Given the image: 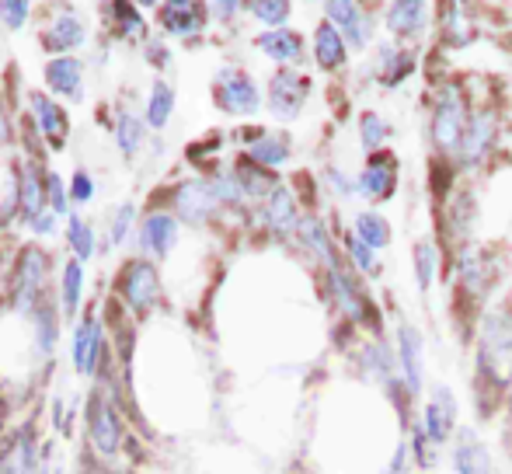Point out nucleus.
I'll use <instances>...</instances> for the list:
<instances>
[{
	"mask_svg": "<svg viewBox=\"0 0 512 474\" xmlns=\"http://www.w3.org/2000/svg\"><path fill=\"white\" fill-rule=\"evenodd\" d=\"M84 426H88V443L91 454L105 464H115V457L126 450V426H122V415L115 398H108L105 387H95L84 408Z\"/></svg>",
	"mask_w": 512,
	"mask_h": 474,
	"instance_id": "obj_1",
	"label": "nucleus"
},
{
	"mask_svg": "<svg viewBox=\"0 0 512 474\" xmlns=\"http://www.w3.org/2000/svg\"><path fill=\"white\" fill-rule=\"evenodd\" d=\"M49 276V258L42 248H25L18 255L14 265V279H11V311L18 314H32L42 304V286Z\"/></svg>",
	"mask_w": 512,
	"mask_h": 474,
	"instance_id": "obj_2",
	"label": "nucleus"
},
{
	"mask_svg": "<svg viewBox=\"0 0 512 474\" xmlns=\"http://www.w3.org/2000/svg\"><path fill=\"white\" fill-rule=\"evenodd\" d=\"M481 370L499 387L512 384V318L492 314L481 332Z\"/></svg>",
	"mask_w": 512,
	"mask_h": 474,
	"instance_id": "obj_3",
	"label": "nucleus"
},
{
	"mask_svg": "<svg viewBox=\"0 0 512 474\" xmlns=\"http://www.w3.org/2000/svg\"><path fill=\"white\" fill-rule=\"evenodd\" d=\"M119 297H122V304L133 314H140V318L154 311L157 300H161V279H157L154 265L143 262V258L126 262V269H122V276H119Z\"/></svg>",
	"mask_w": 512,
	"mask_h": 474,
	"instance_id": "obj_4",
	"label": "nucleus"
},
{
	"mask_svg": "<svg viewBox=\"0 0 512 474\" xmlns=\"http://www.w3.org/2000/svg\"><path fill=\"white\" fill-rule=\"evenodd\" d=\"M42 471V447L35 426H18L0 443V474H39Z\"/></svg>",
	"mask_w": 512,
	"mask_h": 474,
	"instance_id": "obj_5",
	"label": "nucleus"
},
{
	"mask_svg": "<svg viewBox=\"0 0 512 474\" xmlns=\"http://www.w3.org/2000/svg\"><path fill=\"white\" fill-rule=\"evenodd\" d=\"M105 359V325L98 314H84L74 328V373L77 377H98Z\"/></svg>",
	"mask_w": 512,
	"mask_h": 474,
	"instance_id": "obj_6",
	"label": "nucleus"
},
{
	"mask_svg": "<svg viewBox=\"0 0 512 474\" xmlns=\"http://www.w3.org/2000/svg\"><path fill=\"white\" fill-rule=\"evenodd\" d=\"M425 433V440L432 443V447H443L446 440H450V433L457 429V398H453V391L446 384H436V391H432V398L425 401V412H422V426H418Z\"/></svg>",
	"mask_w": 512,
	"mask_h": 474,
	"instance_id": "obj_7",
	"label": "nucleus"
},
{
	"mask_svg": "<svg viewBox=\"0 0 512 474\" xmlns=\"http://www.w3.org/2000/svg\"><path fill=\"white\" fill-rule=\"evenodd\" d=\"M178 244V217L171 213H150L140 224V248L154 258H168Z\"/></svg>",
	"mask_w": 512,
	"mask_h": 474,
	"instance_id": "obj_8",
	"label": "nucleus"
},
{
	"mask_svg": "<svg viewBox=\"0 0 512 474\" xmlns=\"http://www.w3.org/2000/svg\"><path fill=\"white\" fill-rule=\"evenodd\" d=\"M220 95H216V102H220V109L234 112V116H251V112L258 109V91L255 84L248 81L244 74H237V70H227V74H220Z\"/></svg>",
	"mask_w": 512,
	"mask_h": 474,
	"instance_id": "obj_9",
	"label": "nucleus"
},
{
	"mask_svg": "<svg viewBox=\"0 0 512 474\" xmlns=\"http://www.w3.org/2000/svg\"><path fill=\"white\" fill-rule=\"evenodd\" d=\"M216 206H220V203H216L209 182H185V185H178L175 210H178V217L189 220V224H206V220L216 213Z\"/></svg>",
	"mask_w": 512,
	"mask_h": 474,
	"instance_id": "obj_10",
	"label": "nucleus"
},
{
	"mask_svg": "<svg viewBox=\"0 0 512 474\" xmlns=\"http://www.w3.org/2000/svg\"><path fill=\"white\" fill-rule=\"evenodd\" d=\"M398 370L401 377H405V387L408 394H418L422 391V335H418V328L411 325H401L398 332Z\"/></svg>",
	"mask_w": 512,
	"mask_h": 474,
	"instance_id": "obj_11",
	"label": "nucleus"
},
{
	"mask_svg": "<svg viewBox=\"0 0 512 474\" xmlns=\"http://www.w3.org/2000/svg\"><path fill=\"white\" fill-rule=\"evenodd\" d=\"M18 206H21V220L32 224L39 213H46V185H42L35 164H25L18 178Z\"/></svg>",
	"mask_w": 512,
	"mask_h": 474,
	"instance_id": "obj_12",
	"label": "nucleus"
},
{
	"mask_svg": "<svg viewBox=\"0 0 512 474\" xmlns=\"http://www.w3.org/2000/svg\"><path fill=\"white\" fill-rule=\"evenodd\" d=\"M161 21L171 35H196L203 28V4L199 0H168Z\"/></svg>",
	"mask_w": 512,
	"mask_h": 474,
	"instance_id": "obj_13",
	"label": "nucleus"
},
{
	"mask_svg": "<svg viewBox=\"0 0 512 474\" xmlns=\"http://www.w3.org/2000/svg\"><path fill=\"white\" fill-rule=\"evenodd\" d=\"M453 464H457V474H492V454L474 433L460 436L457 450H453Z\"/></svg>",
	"mask_w": 512,
	"mask_h": 474,
	"instance_id": "obj_14",
	"label": "nucleus"
},
{
	"mask_svg": "<svg viewBox=\"0 0 512 474\" xmlns=\"http://www.w3.org/2000/svg\"><path fill=\"white\" fill-rule=\"evenodd\" d=\"M32 109H35V119H39V129L46 133L49 147L60 150L63 140H67V116H63V109L46 95H32Z\"/></svg>",
	"mask_w": 512,
	"mask_h": 474,
	"instance_id": "obj_15",
	"label": "nucleus"
},
{
	"mask_svg": "<svg viewBox=\"0 0 512 474\" xmlns=\"http://www.w3.org/2000/svg\"><path fill=\"white\" fill-rule=\"evenodd\" d=\"M46 81L53 91L67 98H81V63L77 60H67V56H56V60L46 63Z\"/></svg>",
	"mask_w": 512,
	"mask_h": 474,
	"instance_id": "obj_16",
	"label": "nucleus"
},
{
	"mask_svg": "<svg viewBox=\"0 0 512 474\" xmlns=\"http://www.w3.org/2000/svg\"><path fill=\"white\" fill-rule=\"evenodd\" d=\"M81 297H84V265L77 258H70L63 265V276H60V311L63 318H77L81 311Z\"/></svg>",
	"mask_w": 512,
	"mask_h": 474,
	"instance_id": "obj_17",
	"label": "nucleus"
},
{
	"mask_svg": "<svg viewBox=\"0 0 512 474\" xmlns=\"http://www.w3.org/2000/svg\"><path fill=\"white\" fill-rule=\"evenodd\" d=\"M265 224H269L276 234H290L293 227L300 224L297 203H293V196L286 189H272L269 203H265Z\"/></svg>",
	"mask_w": 512,
	"mask_h": 474,
	"instance_id": "obj_18",
	"label": "nucleus"
},
{
	"mask_svg": "<svg viewBox=\"0 0 512 474\" xmlns=\"http://www.w3.org/2000/svg\"><path fill=\"white\" fill-rule=\"evenodd\" d=\"M32 332H35V349H39L42 356H53L56 349V339H60V318H56L53 304H39L32 314Z\"/></svg>",
	"mask_w": 512,
	"mask_h": 474,
	"instance_id": "obj_19",
	"label": "nucleus"
},
{
	"mask_svg": "<svg viewBox=\"0 0 512 474\" xmlns=\"http://www.w3.org/2000/svg\"><path fill=\"white\" fill-rule=\"evenodd\" d=\"M300 91H304V81H300L297 74H290V70H283V74L276 77V84H272V109L279 112V116H293V112L300 109Z\"/></svg>",
	"mask_w": 512,
	"mask_h": 474,
	"instance_id": "obj_20",
	"label": "nucleus"
},
{
	"mask_svg": "<svg viewBox=\"0 0 512 474\" xmlns=\"http://www.w3.org/2000/svg\"><path fill=\"white\" fill-rule=\"evenodd\" d=\"M363 370L370 373L373 380H380L384 387H394L398 384V373H394V359L387 353V346H380V342H370V346L363 349Z\"/></svg>",
	"mask_w": 512,
	"mask_h": 474,
	"instance_id": "obj_21",
	"label": "nucleus"
},
{
	"mask_svg": "<svg viewBox=\"0 0 512 474\" xmlns=\"http://www.w3.org/2000/svg\"><path fill=\"white\" fill-rule=\"evenodd\" d=\"M81 42H84V25L74 18V14H63V18H56V25L49 28V35H46V46L60 49V53L77 49Z\"/></svg>",
	"mask_w": 512,
	"mask_h": 474,
	"instance_id": "obj_22",
	"label": "nucleus"
},
{
	"mask_svg": "<svg viewBox=\"0 0 512 474\" xmlns=\"http://www.w3.org/2000/svg\"><path fill=\"white\" fill-rule=\"evenodd\" d=\"M70 224H67V244L70 251H74L77 262H91L95 258V231H91V224H84L81 217H74L70 213Z\"/></svg>",
	"mask_w": 512,
	"mask_h": 474,
	"instance_id": "obj_23",
	"label": "nucleus"
},
{
	"mask_svg": "<svg viewBox=\"0 0 512 474\" xmlns=\"http://www.w3.org/2000/svg\"><path fill=\"white\" fill-rule=\"evenodd\" d=\"M391 189H394V164L391 161H384V164L373 161L363 175V192L373 199H387L391 196Z\"/></svg>",
	"mask_w": 512,
	"mask_h": 474,
	"instance_id": "obj_24",
	"label": "nucleus"
},
{
	"mask_svg": "<svg viewBox=\"0 0 512 474\" xmlns=\"http://www.w3.org/2000/svg\"><path fill=\"white\" fill-rule=\"evenodd\" d=\"M436 136L439 143H446L450 147L457 136H464V109H457L453 102H443L436 112Z\"/></svg>",
	"mask_w": 512,
	"mask_h": 474,
	"instance_id": "obj_25",
	"label": "nucleus"
},
{
	"mask_svg": "<svg viewBox=\"0 0 512 474\" xmlns=\"http://www.w3.org/2000/svg\"><path fill=\"white\" fill-rule=\"evenodd\" d=\"M115 143H119L122 154L133 157L143 143V122L129 116V112H119V119H115Z\"/></svg>",
	"mask_w": 512,
	"mask_h": 474,
	"instance_id": "obj_26",
	"label": "nucleus"
},
{
	"mask_svg": "<svg viewBox=\"0 0 512 474\" xmlns=\"http://www.w3.org/2000/svg\"><path fill=\"white\" fill-rule=\"evenodd\" d=\"M171 109H175V91H171L164 81H157L154 95H150V105H147V122L154 129H161L164 122L171 119Z\"/></svg>",
	"mask_w": 512,
	"mask_h": 474,
	"instance_id": "obj_27",
	"label": "nucleus"
},
{
	"mask_svg": "<svg viewBox=\"0 0 512 474\" xmlns=\"http://www.w3.org/2000/svg\"><path fill=\"white\" fill-rule=\"evenodd\" d=\"M258 46L265 49V53L272 56V60H297L300 56V39L297 35H290V32H272V35H262L258 39Z\"/></svg>",
	"mask_w": 512,
	"mask_h": 474,
	"instance_id": "obj_28",
	"label": "nucleus"
},
{
	"mask_svg": "<svg viewBox=\"0 0 512 474\" xmlns=\"http://www.w3.org/2000/svg\"><path fill=\"white\" fill-rule=\"evenodd\" d=\"M356 237L366 248H384V244L391 241V231H387V224L377 213H363V217L356 220Z\"/></svg>",
	"mask_w": 512,
	"mask_h": 474,
	"instance_id": "obj_29",
	"label": "nucleus"
},
{
	"mask_svg": "<svg viewBox=\"0 0 512 474\" xmlns=\"http://www.w3.org/2000/svg\"><path fill=\"white\" fill-rule=\"evenodd\" d=\"M42 185H46V210L53 213V217H70V196H67V185L60 182V175L46 171Z\"/></svg>",
	"mask_w": 512,
	"mask_h": 474,
	"instance_id": "obj_30",
	"label": "nucleus"
},
{
	"mask_svg": "<svg viewBox=\"0 0 512 474\" xmlns=\"http://www.w3.org/2000/svg\"><path fill=\"white\" fill-rule=\"evenodd\" d=\"M317 60H321L324 67H338V63H342V42H338V35L331 32V28L317 32Z\"/></svg>",
	"mask_w": 512,
	"mask_h": 474,
	"instance_id": "obj_31",
	"label": "nucleus"
},
{
	"mask_svg": "<svg viewBox=\"0 0 512 474\" xmlns=\"http://www.w3.org/2000/svg\"><path fill=\"white\" fill-rule=\"evenodd\" d=\"M415 265H418V283H422V290H429L432 276H436V248L432 244H418Z\"/></svg>",
	"mask_w": 512,
	"mask_h": 474,
	"instance_id": "obj_32",
	"label": "nucleus"
},
{
	"mask_svg": "<svg viewBox=\"0 0 512 474\" xmlns=\"http://www.w3.org/2000/svg\"><path fill=\"white\" fill-rule=\"evenodd\" d=\"M251 157L258 164H283L286 161V143L283 140H258L251 147Z\"/></svg>",
	"mask_w": 512,
	"mask_h": 474,
	"instance_id": "obj_33",
	"label": "nucleus"
},
{
	"mask_svg": "<svg viewBox=\"0 0 512 474\" xmlns=\"http://www.w3.org/2000/svg\"><path fill=\"white\" fill-rule=\"evenodd\" d=\"M331 18H335V21H342V25L345 28H349V32L352 35H356V42H359V7L356 4H352V0H331Z\"/></svg>",
	"mask_w": 512,
	"mask_h": 474,
	"instance_id": "obj_34",
	"label": "nucleus"
},
{
	"mask_svg": "<svg viewBox=\"0 0 512 474\" xmlns=\"http://www.w3.org/2000/svg\"><path fill=\"white\" fill-rule=\"evenodd\" d=\"M133 217H136V210L133 206H119V213L112 217V231H108V241H112V248L115 244H122L126 241V234H129V227H133Z\"/></svg>",
	"mask_w": 512,
	"mask_h": 474,
	"instance_id": "obj_35",
	"label": "nucleus"
},
{
	"mask_svg": "<svg viewBox=\"0 0 512 474\" xmlns=\"http://www.w3.org/2000/svg\"><path fill=\"white\" fill-rule=\"evenodd\" d=\"M255 14L269 25H279L290 14V0H255Z\"/></svg>",
	"mask_w": 512,
	"mask_h": 474,
	"instance_id": "obj_36",
	"label": "nucleus"
},
{
	"mask_svg": "<svg viewBox=\"0 0 512 474\" xmlns=\"http://www.w3.org/2000/svg\"><path fill=\"white\" fill-rule=\"evenodd\" d=\"M28 18V0H0V21L7 28H21Z\"/></svg>",
	"mask_w": 512,
	"mask_h": 474,
	"instance_id": "obj_37",
	"label": "nucleus"
},
{
	"mask_svg": "<svg viewBox=\"0 0 512 474\" xmlns=\"http://www.w3.org/2000/svg\"><path fill=\"white\" fill-rule=\"evenodd\" d=\"M408 450L418 457V464H422V468H432V464H436V454H439V450L432 447L429 440H425V433H422L418 426H415V443H408Z\"/></svg>",
	"mask_w": 512,
	"mask_h": 474,
	"instance_id": "obj_38",
	"label": "nucleus"
},
{
	"mask_svg": "<svg viewBox=\"0 0 512 474\" xmlns=\"http://www.w3.org/2000/svg\"><path fill=\"white\" fill-rule=\"evenodd\" d=\"M70 203H88L91 196H95V182H91V175L88 171H77L74 175V182H70Z\"/></svg>",
	"mask_w": 512,
	"mask_h": 474,
	"instance_id": "obj_39",
	"label": "nucleus"
},
{
	"mask_svg": "<svg viewBox=\"0 0 512 474\" xmlns=\"http://www.w3.org/2000/svg\"><path fill=\"white\" fill-rule=\"evenodd\" d=\"M349 255L356 258L359 269L373 272V248H366V244L359 241V237H349Z\"/></svg>",
	"mask_w": 512,
	"mask_h": 474,
	"instance_id": "obj_40",
	"label": "nucleus"
},
{
	"mask_svg": "<svg viewBox=\"0 0 512 474\" xmlns=\"http://www.w3.org/2000/svg\"><path fill=\"white\" fill-rule=\"evenodd\" d=\"M56 224H60V217H53V213L46 210V213H39L28 227H32V234H53Z\"/></svg>",
	"mask_w": 512,
	"mask_h": 474,
	"instance_id": "obj_41",
	"label": "nucleus"
},
{
	"mask_svg": "<svg viewBox=\"0 0 512 474\" xmlns=\"http://www.w3.org/2000/svg\"><path fill=\"white\" fill-rule=\"evenodd\" d=\"M408 443H398V450H394V464H391V474H401L405 471V461H408Z\"/></svg>",
	"mask_w": 512,
	"mask_h": 474,
	"instance_id": "obj_42",
	"label": "nucleus"
},
{
	"mask_svg": "<svg viewBox=\"0 0 512 474\" xmlns=\"http://www.w3.org/2000/svg\"><path fill=\"white\" fill-rule=\"evenodd\" d=\"M213 4H216V11H220V14H230L237 4H241V0H213Z\"/></svg>",
	"mask_w": 512,
	"mask_h": 474,
	"instance_id": "obj_43",
	"label": "nucleus"
},
{
	"mask_svg": "<svg viewBox=\"0 0 512 474\" xmlns=\"http://www.w3.org/2000/svg\"><path fill=\"white\" fill-rule=\"evenodd\" d=\"M7 136H11V133H7V116H4V102H0V143H4Z\"/></svg>",
	"mask_w": 512,
	"mask_h": 474,
	"instance_id": "obj_44",
	"label": "nucleus"
},
{
	"mask_svg": "<svg viewBox=\"0 0 512 474\" xmlns=\"http://www.w3.org/2000/svg\"><path fill=\"white\" fill-rule=\"evenodd\" d=\"M133 4H136V7H154L157 0H133Z\"/></svg>",
	"mask_w": 512,
	"mask_h": 474,
	"instance_id": "obj_45",
	"label": "nucleus"
}]
</instances>
